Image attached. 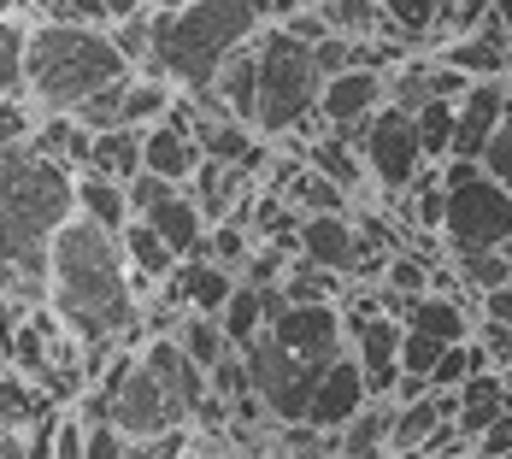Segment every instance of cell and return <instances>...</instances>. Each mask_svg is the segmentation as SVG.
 Instances as JSON below:
<instances>
[{
  "instance_id": "obj_1",
  "label": "cell",
  "mask_w": 512,
  "mask_h": 459,
  "mask_svg": "<svg viewBox=\"0 0 512 459\" xmlns=\"http://www.w3.org/2000/svg\"><path fill=\"white\" fill-rule=\"evenodd\" d=\"M77 218V171L30 136L0 153V295L48 306V265L59 230Z\"/></svg>"
},
{
  "instance_id": "obj_2",
  "label": "cell",
  "mask_w": 512,
  "mask_h": 459,
  "mask_svg": "<svg viewBox=\"0 0 512 459\" xmlns=\"http://www.w3.org/2000/svg\"><path fill=\"white\" fill-rule=\"evenodd\" d=\"M48 306L65 318V330L83 348L89 342H130L136 348V324H142L136 271L124 259V242L112 230H101L95 218H83V212L53 242Z\"/></svg>"
},
{
  "instance_id": "obj_3",
  "label": "cell",
  "mask_w": 512,
  "mask_h": 459,
  "mask_svg": "<svg viewBox=\"0 0 512 459\" xmlns=\"http://www.w3.org/2000/svg\"><path fill=\"white\" fill-rule=\"evenodd\" d=\"M136 77V65L118 53V42L95 24H48L36 18L30 30V83L24 106L36 118H77L101 89Z\"/></svg>"
},
{
  "instance_id": "obj_4",
  "label": "cell",
  "mask_w": 512,
  "mask_h": 459,
  "mask_svg": "<svg viewBox=\"0 0 512 459\" xmlns=\"http://www.w3.org/2000/svg\"><path fill=\"white\" fill-rule=\"evenodd\" d=\"M271 24L265 0H195L183 12H154V59L148 77H171L183 95L212 89L224 59L259 42V30Z\"/></svg>"
},
{
  "instance_id": "obj_5",
  "label": "cell",
  "mask_w": 512,
  "mask_h": 459,
  "mask_svg": "<svg viewBox=\"0 0 512 459\" xmlns=\"http://www.w3.org/2000/svg\"><path fill=\"white\" fill-rule=\"evenodd\" d=\"M254 48H259V118H254V130L265 142L307 130L312 118H318V95H324V71L312 59V42H301L283 24H265Z\"/></svg>"
},
{
  "instance_id": "obj_6",
  "label": "cell",
  "mask_w": 512,
  "mask_h": 459,
  "mask_svg": "<svg viewBox=\"0 0 512 459\" xmlns=\"http://www.w3.org/2000/svg\"><path fill=\"white\" fill-rule=\"evenodd\" d=\"M442 189H448V212H442V254L448 259L501 254L512 242V189H501L477 159H448Z\"/></svg>"
},
{
  "instance_id": "obj_7",
  "label": "cell",
  "mask_w": 512,
  "mask_h": 459,
  "mask_svg": "<svg viewBox=\"0 0 512 459\" xmlns=\"http://www.w3.org/2000/svg\"><path fill=\"white\" fill-rule=\"evenodd\" d=\"M89 389H106L112 424H118L130 442H148V436H165V430H195L189 412L177 407V401L165 395V383L142 365V348H130V342L118 348V359L101 371V383H89Z\"/></svg>"
},
{
  "instance_id": "obj_8",
  "label": "cell",
  "mask_w": 512,
  "mask_h": 459,
  "mask_svg": "<svg viewBox=\"0 0 512 459\" xmlns=\"http://www.w3.org/2000/svg\"><path fill=\"white\" fill-rule=\"evenodd\" d=\"M359 159L371 171V183L389 195H412V183L424 177L430 153H424V136H418V118L401 112V106H383L371 124H365V142H359Z\"/></svg>"
},
{
  "instance_id": "obj_9",
  "label": "cell",
  "mask_w": 512,
  "mask_h": 459,
  "mask_svg": "<svg viewBox=\"0 0 512 459\" xmlns=\"http://www.w3.org/2000/svg\"><path fill=\"white\" fill-rule=\"evenodd\" d=\"M471 330H477V318H471L454 295H424V301H412L407 348H401L407 377H424V383H430L436 359L448 354V348H460V342H471Z\"/></svg>"
},
{
  "instance_id": "obj_10",
  "label": "cell",
  "mask_w": 512,
  "mask_h": 459,
  "mask_svg": "<svg viewBox=\"0 0 512 459\" xmlns=\"http://www.w3.org/2000/svg\"><path fill=\"white\" fill-rule=\"evenodd\" d=\"M348 348H354L359 371L371 383L377 401H389L401 383H407V365H401V348H407V324L377 312V318H348Z\"/></svg>"
},
{
  "instance_id": "obj_11",
  "label": "cell",
  "mask_w": 512,
  "mask_h": 459,
  "mask_svg": "<svg viewBox=\"0 0 512 459\" xmlns=\"http://www.w3.org/2000/svg\"><path fill=\"white\" fill-rule=\"evenodd\" d=\"M383 106H389V71L354 65V71H342V77L324 83V95H318V118H324L330 130H354V124H371Z\"/></svg>"
},
{
  "instance_id": "obj_12",
  "label": "cell",
  "mask_w": 512,
  "mask_h": 459,
  "mask_svg": "<svg viewBox=\"0 0 512 459\" xmlns=\"http://www.w3.org/2000/svg\"><path fill=\"white\" fill-rule=\"evenodd\" d=\"M507 101H512V83H471L454 106V159H477L495 142L501 118H507Z\"/></svg>"
},
{
  "instance_id": "obj_13",
  "label": "cell",
  "mask_w": 512,
  "mask_h": 459,
  "mask_svg": "<svg viewBox=\"0 0 512 459\" xmlns=\"http://www.w3.org/2000/svg\"><path fill=\"white\" fill-rule=\"evenodd\" d=\"M301 259L336 271V277H359V259H365V242H359V224L348 212H312L301 218Z\"/></svg>"
},
{
  "instance_id": "obj_14",
  "label": "cell",
  "mask_w": 512,
  "mask_h": 459,
  "mask_svg": "<svg viewBox=\"0 0 512 459\" xmlns=\"http://www.w3.org/2000/svg\"><path fill=\"white\" fill-rule=\"evenodd\" d=\"M365 401H377V395H371V383H365V371H359L354 348H348V354L324 371V383H318V395H312L307 424H312V430H330V436H336L342 424H354L359 412H365Z\"/></svg>"
},
{
  "instance_id": "obj_15",
  "label": "cell",
  "mask_w": 512,
  "mask_h": 459,
  "mask_svg": "<svg viewBox=\"0 0 512 459\" xmlns=\"http://www.w3.org/2000/svg\"><path fill=\"white\" fill-rule=\"evenodd\" d=\"M436 59H448V65L465 71L471 83H512V30L501 24V18H489L483 30H471V36H460V42H448Z\"/></svg>"
},
{
  "instance_id": "obj_16",
  "label": "cell",
  "mask_w": 512,
  "mask_h": 459,
  "mask_svg": "<svg viewBox=\"0 0 512 459\" xmlns=\"http://www.w3.org/2000/svg\"><path fill=\"white\" fill-rule=\"evenodd\" d=\"M195 206L206 212V224H224V218H236V206L248 201L254 189H265L248 165H224V159H201V171L183 183Z\"/></svg>"
},
{
  "instance_id": "obj_17",
  "label": "cell",
  "mask_w": 512,
  "mask_h": 459,
  "mask_svg": "<svg viewBox=\"0 0 512 459\" xmlns=\"http://www.w3.org/2000/svg\"><path fill=\"white\" fill-rule=\"evenodd\" d=\"M201 142H195V130H189V118L171 106V118H159L154 130H148V171L154 177H165V183H189L195 171H201Z\"/></svg>"
},
{
  "instance_id": "obj_18",
  "label": "cell",
  "mask_w": 512,
  "mask_h": 459,
  "mask_svg": "<svg viewBox=\"0 0 512 459\" xmlns=\"http://www.w3.org/2000/svg\"><path fill=\"white\" fill-rule=\"evenodd\" d=\"M118 242H124V259H130V271H136V295H142V306L159 295V283L183 265V259L171 254V242L159 236L148 218H130L124 230H118Z\"/></svg>"
},
{
  "instance_id": "obj_19",
  "label": "cell",
  "mask_w": 512,
  "mask_h": 459,
  "mask_svg": "<svg viewBox=\"0 0 512 459\" xmlns=\"http://www.w3.org/2000/svg\"><path fill=\"white\" fill-rule=\"evenodd\" d=\"M395 412L401 401L389 395V401H365L354 424H342L336 430V454L342 459H395Z\"/></svg>"
},
{
  "instance_id": "obj_20",
  "label": "cell",
  "mask_w": 512,
  "mask_h": 459,
  "mask_svg": "<svg viewBox=\"0 0 512 459\" xmlns=\"http://www.w3.org/2000/svg\"><path fill=\"white\" fill-rule=\"evenodd\" d=\"M148 224L171 242V254L177 259H206V230H212V224H206V212L195 206L189 189H177L171 201H159L154 212H148Z\"/></svg>"
},
{
  "instance_id": "obj_21",
  "label": "cell",
  "mask_w": 512,
  "mask_h": 459,
  "mask_svg": "<svg viewBox=\"0 0 512 459\" xmlns=\"http://www.w3.org/2000/svg\"><path fill=\"white\" fill-rule=\"evenodd\" d=\"M212 95L230 106V118H236V124H254V118H259V48H254V42L224 59V71H218Z\"/></svg>"
},
{
  "instance_id": "obj_22",
  "label": "cell",
  "mask_w": 512,
  "mask_h": 459,
  "mask_svg": "<svg viewBox=\"0 0 512 459\" xmlns=\"http://www.w3.org/2000/svg\"><path fill=\"white\" fill-rule=\"evenodd\" d=\"M89 171H101L112 183H136L148 171V130H101L95 153H89Z\"/></svg>"
},
{
  "instance_id": "obj_23",
  "label": "cell",
  "mask_w": 512,
  "mask_h": 459,
  "mask_svg": "<svg viewBox=\"0 0 512 459\" xmlns=\"http://www.w3.org/2000/svg\"><path fill=\"white\" fill-rule=\"evenodd\" d=\"M301 159H307L312 171H324L330 183H342L348 195H359V183L371 177V171H365V159H359V148L342 136V130H330V124H324V136H312L307 148H301Z\"/></svg>"
},
{
  "instance_id": "obj_24",
  "label": "cell",
  "mask_w": 512,
  "mask_h": 459,
  "mask_svg": "<svg viewBox=\"0 0 512 459\" xmlns=\"http://www.w3.org/2000/svg\"><path fill=\"white\" fill-rule=\"evenodd\" d=\"M77 212L95 218V224L112 230V236L136 218V212H130V189L112 183V177H101V171H77Z\"/></svg>"
},
{
  "instance_id": "obj_25",
  "label": "cell",
  "mask_w": 512,
  "mask_h": 459,
  "mask_svg": "<svg viewBox=\"0 0 512 459\" xmlns=\"http://www.w3.org/2000/svg\"><path fill=\"white\" fill-rule=\"evenodd\" d=\"M30 142L48 153V159H59L65 171H89V153H95V130H89V124H77V118H36Z\"/></svg>"
},
{
  "instance_id": "obj_26",
  "label": "cell",
  "mask_w": 512,
  "mask_h": 459,
  "mask_svg": "<svg viewBox=\"0 0 512 459\" xmlns=\"http://www.w3.org/2000/svg\"><path fill=\"white\" fill-rule=\"evenodd\" d=\"M30 30H36V18H24V12L0 18V95L6 101H24V83H30Z\"/></svg>"
},
{
  "instance_id": "obj_27",
  "label": "cell",
  "mask_w": 512,
  "mask_h": 459,
  "mask_svg": "<svg viewBox=\"0 0 512 459\" xmlns=\"http://www.w3.org/2000/svg\"><path fill=\"white\" fill-rule=\"evenodd\" d=\"M218 324H224V336H230V348L242 354V348H254L259 336H265V295L259 289H248V283H236V295L224 301V312H218Z\"/></svg>"
},
{
  "instance_id": "obj_28",
  "label": "cell",
  "mask_w": 512,
  "mask_h": 459,
  "mask_svg": "<svg viewBox=\"0 0 512 459\" xmlns=\"http://www.w3.org/2000/svg\"><path fill=\"white\" fill-rule=\"evenodd\" d=\"M177 342H183V348H189V359H195V365H206V371H212L224 354H236V348H230V336H224V324H218L212 312H183Z\"/></svg>"
},
{
  "instance_id": "obj_29",
  "label": "cell",
  "mask_w": 512,
  "mask_h": 459,
  "mask_svg": "<svg viewBox=\"0 0 512 459\" xmlns=\"http://www.w3.org/2000/svg\"><path fill=\"white\" fill-rule=\"evenodd\" d=\"M254 230H248V224H236V218H224V224H212V230H206V259H218V265H224V271H236V277H242V265H248V259H254Z\"/></svg>"
},
{
  "instance_id": "obj_30",
  "label": "cell",
  "mask_w": 512,
  "mask_h": 459,
  "mask_svg": "<svg viewBox=\"0 0 512 459\" xmlns=\"http://www.w3.org/2000/svg\"><path fill=\"white\" fill-rule=\"evenodd\" d=\"M454 106H460V101H430L424 112H412V118H418V136H424V153H430V165H448V159H454Z\"/></svg>"
},
{
  "instance_id": "obj_31",
  "label": "cell",
  "mask_w": 512,
  "mask_h": 459,
  "mask_svg": "<svg viewBox=\"0 0 512 459\" xmlns=\"http://www.w3.org/2000/svg\"><path fill=\"white\" fill-rule=\"evenodd\" d=\"M106 36L118 42V53H124L136 71H148V59H154V12H142V18H124V24H112Z\"/></svg>"
},
{
  "instance_id": "obj_32",
  "label": "cell",
  "mask_w": 512,
  "mask_h": 459,
  "mask_svg": "<svg viewBox=\"0 0 512 459\" xmlns=\"http://www.w3.org/2000/svg\"><path fill=\"white\" fill-rule=\"evenodd\" d=\"M465 271V283L477 289V295H489V289H507L512 283V254L501 248V254H477V259H454Z\"/></svg>"
},
{
  "instance_id": "obj_33",
  "label": "cell",
  "mask_w": 512,
  "mask_h": 459,
  "mask_svg": "<svg viewBox=\"0 0 512 459\" xmlns=\"http://www.w3.org/2000/svg\"><path fill=\"white\" fill-rule=\"evenodd\" d=\"M206 377H212V395H218V401H230V407L254 395V377H248V359H242V354H224Z\"/></svg>"
},
{
  "instance_id": "obj_34",
  "label": "cell",
  "mask_w": 512,
  "mask_h": 459,
  "mask_svg": "<svg viewBox=\"0 0 512 459\" xmlns=\"http://www.w3.org/2000/svg\"><path fill=\"white\" fill-rule=\"evenodd\" d=\"M124 83H130V77H124ZM124 83L101 89L95 101H89L83 112H77V124H89L95 136H101V130H124Z\"/></svg>"
},
{
  "instance_id": "obj_35",
  "label": "cell",
  "mask_w": 512,
  "mask_h": 459,
  "mask_svg": "<svg viewBox=\"0 0 512 459\" xmlns=\"http://www.w3.org/2000/svg\"><path fill=\"white\" fill-rule=\"evenodd\" d=\"M53 459H89V424L65 407L53 424Z\"/></svg>"
},
{
  "instance_id": "obj_36",
  "label": "cell",
  "mask_w": 512,
  "mask_h": 459,
  "mask_svg": "<svg viewBox=\"0 0 512 459\" xmlns=\"http://www.w3.org/2000/svg\"><path fill=\"white\" fill-rule=\"evenodd\" d=\"M195 454V430H165L148 442H130V459H189Z\"/></svg>"
},
{
  "instance_id": "obj_37",
  "label": "cell",
  "mask_w": 512,
  "mask_h": 459,
  "mask_svg": "<svg viewBox=\"0 0 512 459\" xmlns=\"http://www.w3.org/2000/svg\"><path fill=\"white\" fill-rule=\"evenodd\" d=\"M483 171H489L501 189H512V101H507V118H501V130H495L489 153H483Z\"/></svg>"
},
{
  "instance_id": "obj_38",
  "label": "cell",
  "mask_w": 512,
  "mask_h": 459,
  "mask_svg": "<svg viewBox=\"0 0 512 459\" xmlns=\"http://www.w3.org/2000/svg\"><path fill=\"white\" fill-rule=\"evenodd\" d=\"M124 189H130V212H136V218H148L159 201H171V195H177V183H165V177H154V171H142V177H136V183H124Z\"/></svg>"
},
{
  "instance_id": "obj_39",
  "label": "cell",
  "mask_w": 512,
  "mask_h": 459,
  "mask_svg": "<svg viewBox=\"0 0 512 459\" xmlns=\"http://www.w3.org/2000/svg\"><path fill=\"white\" fill-rule=\"evenodd\" d=\"M30 130H36V112L24 101H6V95H0V153L12 148V142H24Z\"/></svg>"
},
{
  "instance_id": "obj_40",
  "label": "cell",
  "mask_w": 512,
  "mask_h": 459,
  "mask_svg": "<svg viewBox=\"0 0 512 459\" xmlns=\"http://www.w3.org/2000/svg\"><path fill=\"white\" fill-rule=\"evenodd\" d=\"M312 59H318V71H324V83H330V77L354 71V42H348V36H324V42L312 48Z\"/></svg>"
},
{
  "instance_id": "obj_41",
  "label": "cell",
  "mask_w": 512,
  "mask_h": 459,
  "mask_svg": "<svg viewBox=\"0 0 512 459\" xmlns=\"http://www.w3.org/2000/svg\"><path fill=\"white\" fill-rule=\"evenodd\" d=\"M89 459H130V436L118 424H89Z\"/></svg>"
},
{
  "instance_id": "obj_42",
  "label": "cell",
  "mask_w": 512,
  "mask_h": 459,
  "mask_svg": "<svg viewBox=\"0 0 512 459\" xmlns=\"http://www.w3.org/2000/svg\"><path fill=\"white\" fill-rule=\"evenodd\" d=\"M471 454H477V459H507L512 454V412H507V418H495V424L471 442Z\"/></svg>"
},
{
  "instance_id": "obj_43",
  "label": "cell",
  "mask_w": 512,
  "mask_h": 459,
  "mask_svg": "<svg viewBox=\"0 0 512 459\" xmlns=\"http://www.w3.org/2000/svg\"><path fill=\"white\" fill-rule=\"evenodd\" d=\"M477 324H512V283L507 289H489L477 306Z\"/></svg>"
},
{
  "instance_id": "obj_44",
  "label": "cell",
  "mask_w": 512,
  "mask_h": 459,
  "mask_svg": "<svg viewBox=\"0 0 512 459\" xmlns=\"http://www.w3.org/2000/svg\"><path fill=\"white\" fill-rule=\"evenodd\" d=\"M106 12H112V24H124V18H142L148 0H106Z\"/></svg>"
},
{
  "instance_id": "obj_45",
  "label": "cell",
  "mask_w": 512,
  "mask_h": 459,
  "mask_svg": "<svg viewBox=\"0 0 512 459\" xmlns=\"http://www.w3.org/2000/svg\"><path fill=\"white\" fill-rule=\"evenodd\" d=\"M495 18H501V24L512 30V0H495Z\"/></svg>"
},
{
  "instance_id": "obj_46",
  "label": "cell",
  "mask_w": 512,
  "mask_h": 459,
  "mask_svg": "<svg viewBox=\"0 0 512 459\" xmlns=\"http://www.w3.org/2000/svg\"><path fill=\"white\" fill-rule=\"evenodd\" d=\"M442 459H477V454H471V448H454V454H442Z\"/></svg>"
},
{
  "instance_id": "obj_47",
  "label": "cell",
  "mask_w": 512,
  "mask_h": 459,
  "mask_svg": "<svg viewBox=\"0 0 512 459\" xmlns=\"http://www.w3.org/2000/svg\"><path fill=\"white\" fill-rule=\"evenodd\" d=\"M159 6H165V0H148V12H159Z\"/></svg>"
},
{
  "instance_id": "obj_48",
  "label": "cell",
  "mask_w": 512,
  "mask_h": 459,
  "mask_svg": "<svg viewBox=\"0 0 512 459\" xmlns=\"http://www.w3.org/2000/svg\"><path fill=\"white\" fill-rule=\"evenodd\" d=\"M0 365H6V354H0Z\"/></svg>"
},
{
  "instance_id": "obj_49",
  "label": "cell",
  "mask_w": 512,
  "mask_h": 459,
  "mask_svg": "<svg viewBox=\"0 0 512 459\" xmlns=\"http://www.w3.org/2000/svg\"><path fill=\"white\" fill-rule=\"evenodd\" d=\"M336 459H342V454H336Z\"/></svg>"
},
{
  "instance_id": "obj_50",
  "label": "cell",
  "mask_w": 512,
  "mask_h": 459,
  "mask_svg": "<svg viewBox=\"0 0 512 459\" xmlns=\"http://www.w3.org/2000/svg\"><path fill=\"white\" fill-rule=\"evenodd\" d=\"M507 459H512V454H507Z\"/></svg>"
}]
</instances>
